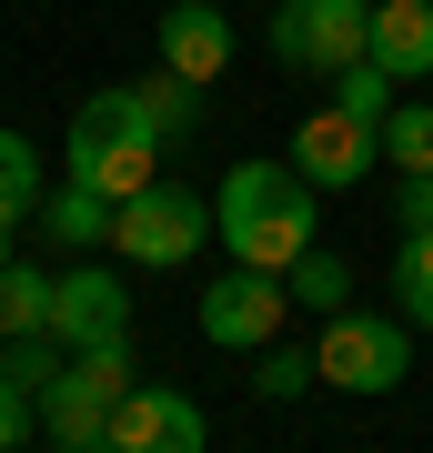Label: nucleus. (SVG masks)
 Returning <instances> with one entry per match:
<instances>
[{"label": "nucleus", "mask_w": 433, "mask_h": 453, "mask_svg": "<svg viewBox=\"0 0 433 453\" xmlns=\"http://www.w3.org/2000/svg\"><path fill=\"white\" fill-rule=\"evenodd\" d=\"M403 232H433V172H403Z\"/></svg>", "instance_id": "nucleus-23"}, {"label": "nucleus", "mask_w": 433, "mask_h": 453, "mask_svg": "<svg viewBox=\"0 0 433 453\" xmlns=\"http://www.w3.org/2000/svg\"><path fill=\"white\" fill-rule=\"evenodd\" d=\"M393 91H403V81H393L383 61H373V50H363L353 71H333V101H343L353 121H393Z\"/></svg>", "instance_id": "nucleus-17"}, {"label": "nucleus", "mask_w": 433, "mask_h": 453, "mask_svg": "<svg viewBox=\"0 0 433 453\" xmlns=\"http://www.w3.org/2000/svg\"><path fill=\"white\" fill-rule=\"evenodd\" d=\"M131 393V353L121 342H91V353H71V372L41 393V434L61 453H112V403Z\"/></svg>", "instance_id": "nucleus-3"}, {"label": "nucleus", "mask_w": 433, "mask_h": 453, "mask_svg": "<svg viewBox=\"0 0 433 453\" xmlns=\"http://www.w3.org/2000/svg\"><path fill=\"white\" fill-rule=\"evenodd\" d=\"M322 383V363L313 353H292V342H262V363H252V393L262 403H292V393H313Z\"/></svg>", "instance_id": "nucleus-20"}, {"label": "nucleus", "mask_w": 433, "mask_h": 453, "mask_svg": "<svg viewBox=\"0 0 433 453\" xmlns=\"http://www.w3.org/2000/svg\"><path fill=\"white\" fill-rule=\"evenodd\" d=\"M313 363H322L333 393H393L403 372H414V323H403V312H353L343 303L333 323H322Z\"/></svg>", "instance_id": "nucleus-5"}, {"label": "nucleus", "mask_w": 433, "mask_h": 453, "mask_svg": "<svg viewBox=\"0 0 433 453\" xmlns=\"http://www.w3.org/2000/svg\"><path fill=\"white\" fill-rule=\"evenodd\" d=\"M161 61L182 71V81H222V61H232V20H222V0H172L161 11Z\"/></svg>", "instance_id": "nucleus-11"}, {"label": "nucleus", "mask_w": 433, "mask_h": 453, "mask_svg": "<svg viewBox=\"0 0 433 453\" xmlns=\"http://www.w3.org/2000/svg\"><path fill=\"white\" fill-rule=\"evenodd\" d=\"M273 50L313 81H333L373 50V0H273Z\"/></svg>", "instance_id": "nucleus-6"}, {"label": "nucleus", "mask_w": 433, "mask_h": 453, "mask_svg": "<svg viewBox=\"0 0 433 453\" xmlns=\"http://www.w3.org/2000/svg\"><path fill=\"white\" fill-rule=\"evenodd\" d=\"M20 211H31V202H11V192H0V262H20Z\"/></svg>", "instance_id": "nucleus-24"}, {"label": "nucleus", "mask_w": 433, "mask_h": 453, "mask_svg": "<svg viewBox=\"0 0 433 453\" xmlns=\"http://www.w3.org/2000/svg\"><path fill=\"white\" fill-rule=\"evenodd\" d=\"M112 211H121V202H101L91 181H61V192L41 202V232L71 242V252H101V242H112Z\"/></svg>", "instance_id": "nucleus-13"}, {"label": "nucleus", "mask_w": 433, "mask_h": 453, "mask_svg": "<svg viewBox=\"0 0 433 453\" xmlns=\"http://www.w3.org/2000/svg\"><path fill=\"white\" fill-rule=\"evenodd\" d=\"M31 434H41V403H31V393L11 383V372H0V453H20Z\"/></svg>", "instance_id": "nucleus-22"}, {"label": "nucleus", "mask_w": 433, "mask_h": 453, "mask_svg": "<svg viewBox=\"0 0 433 453\" xmlns=\"http://www.w3.org/2000/svg\"><path fill=\"white\" fill-rule=\"evenodd\" d=\"M50 333H61L71 353H91V342H121V333H131V292L112 282V262L61 273V292H50Z\"/></svg>", "instance_id": "nucleus-10"}, {"label": "nucleus", "mask_w": 433, "mask_h": 453, "mask_svg": "<svg viewBox=\"0 0 433 453\" xmlns=\"http://www.w3.org/2000/svg\"><path fill=\"white\" fill-rule=\"evenodd\" d=\"M292 162H303V172L322 181V192H353V181H363L373 162H383V121H353L343 101H322V111H313L303 131H292Z\"/></svg>", "instance_id": "nucleus-9"}, {"label": "nucleus", "mask_w": 433, "mask_h": 453, "mask_svg": "<svg viewBox=\"0 0 433 453\" xmlns=\"http://www.w3.org/2000/svg\"><path fill=\"white\" fill-rule=\"evenodd\" d=\"M202 403L182 383H131L112 403V453H202Z\"/></svg>", "instance_id": "nucleus-8"}, {"label": "nucleus", "mask_w": 433, "mask_h": 453, "mask_svg": "<svg viewBox=\"0 0 433 453\" xmlns=\"http://www.w3.org/2000/svg\"><path fill=\"white\" fill-rule=\"evenodd\" d=\"M282 282H292V303H313V312H343V303H353V273H343V262L322 252V242H313L303 262H292Z\"/></svg>", "instance_id": "nucleus-19"}, {"label": "nucleus", "mask_w": 433, "mask_h": 453, "mask_svg": "<svg viewBox=\"0 0 433 453\" xmlns=\"http://www.w3.org/2000/svg\"><path fill=\"white\" fill-rule=\"evenodd\" d=\"M282 312H292V282L282 273H262V262H232L222 282L202 292V342H222V353H262V342L282 333Z\"/></svg>", "instance_id": "nucleus-7"}, {"label": "nucleus", "mask_w": 433, "mask_h": 453, "mask_svg": "<svg viewBox=\"0 0 433 453\" xmlns=\"http://www.w3.org/2000/svg\"><path fill=\"white\" fill-rule=\"evenodd\" d=\"M0 192H11V202H41V151L11 142V131H0Z\"/></svg>", "instance_id": "nucleus-21"}, {"label": "nucleus", "mask_w": 433, "mask_h": 453, "mask_svg": "<svg viewBox=\"0 0 433 453\" xmlns=\"http://www.w3.org/2000/svg\"><path fill=\"white\" fill-rule=\"evenodd\" d=\"M383 162H393V172H433V101H393V121H383Z\"/></svg>", "instance_id": "nucleus-18"}, {"label": "nucleus", "mask_w": 433, "mask_h": 453, "mask_svg": "<svg viewBox=\"0 0 433 453\" xmlns=\"http://www.w3.org/2000/svg\"><path fill=\"white\" fill-rule=\"evenodd\" d=\"M322 181L303 162H232L222 192H212V222H222L232 262H262V273H292L313 242H322V211H313Z\"/></svg>", "instance_id": "nucleus-1"}, {"label": "nucleus", "mask_w": 433, "mask_h": 453, "mask_svg": "<svg viewBox=\"0 0 433 453\" xmlns=\"http://www.w3.org/2000/svg\"><path fill=\"white\" fill-rule=\"evenodd\" d=\"M373 61L393 81H433V0H373Z\"/></svg>", "instance_id": "nucleus-12"}, {"label": "nucleus", "mask_w": 433, "mask_h": 453, "mask_svg": "<svg viewBox=\"0 0 433 453\" xmlns=\"http://www.w3.org/2000/svg\"><path fill=\"white\" fill-rule=\"evenodd\" d=\"M212 202L202 192H182V181H142L121 211H112V252L121 262H142V273H172V262H192L202 242H212Z\"/></svg>", "instance_id": "nucleus-4"}, {"label": "nucleus", "mask_w": 433, "mask_h": 453, "mask_svg": "<svg viewBox=\"0 0 433 453\" xmlns=\"http://www.w3.org/2000/svg\"><path fill=\"white\" fill-rule=\"evenodd\" d=\"M161 121H151V101L142 81H112V91H91L71 111V142H61V181H91L101 202H131L142 181H161Z\"/></svg>", "instance_id": "nucleus-2"}, {"label": "nucleus", "mask_w": 433, "mask_h": 453, "mask_svg": "<svg viewBox=\"0 0 433 453\" xmlns=\"http://www.w3.org/2000/svg\"><path fill=\"white\" fill-rule=\"evenodd\" d=\"M50 273H31V262H0V342L11 333H50Z\"/></svg>", "instance_id": "nucleus-14"}, {"label": "nucleus", "mask_w": 433, "mask_h": 453, "mask_svg": "<svg viewBox=\"0 0 433 453\" xmlns=\"http://www.w3.org/2000/svg\"><path fill=\"white\" fill-rule=\"evenodd\" d=\"M393 303H403L414 333H433V232H403V252H393Z\"/></svg>", "instance_id": "nucleus-15"}, {"label": "nucleus", "mask_w": 433, "mask_h": 453, "mask_svg": "<svg viewBox=\"0 0 433 453\" xmlns=\"http://www.w3.org/2000/svg\"><path fill=\"white\" fill-rule=\"evenodd\" d=\"M142 101H151V121H161V142H192V131H202V81H182L172 61H161L151 81H142Z\"/></svg>", "instance_id": "nucleus-16"}]
</instances>
